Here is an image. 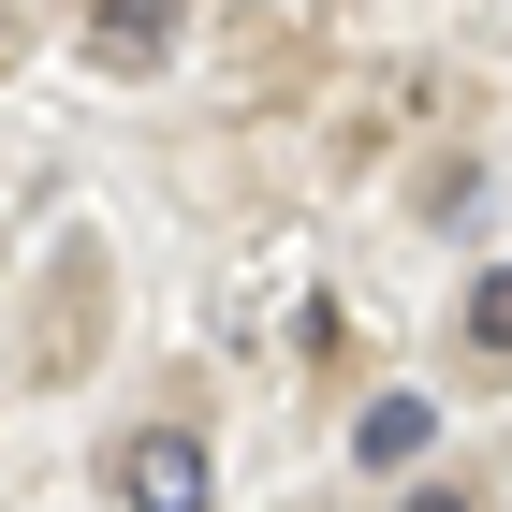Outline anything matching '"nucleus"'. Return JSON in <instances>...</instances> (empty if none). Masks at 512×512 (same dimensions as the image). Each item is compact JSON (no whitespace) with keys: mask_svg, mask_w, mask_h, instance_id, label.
Here are the masks:
<instances>
[{"mask_svg":"<svg viewBox=\"0 0 512 512\" xmlns=\"http://www.w3.org/2000/svg\"><path fill=\"white\" fill-rule=\"evenodd\" d=\"M425 439H439V410H425V395H366V425H352V469H410Z\"/></svg>","mask_w":512,"mask_h":512,"instance_id":"3","label":"nucleus"},{"mask_svg":"<svg viewBox=\"0 0 512 512\" xmlns=\"http://www.w3.org/2000/svg\"><path fill=\"white\" fill-rule=\"evenodd\" d=\"M469 337H483V352H512V264H498V278L469 293Z\"/></svg>","mask_w":512,"mask_h":512,"instance_id":"4","label":"nucleus"},{"mask_svg":"<svg viewBox=\"0 0 512 512\" xmlns=\"http://www.w3.org/2000/svg\"><path fill=\"white\" fill-rule=\"evenodd\" d=\"M410 512H469V498H454V483H425V498H410Z\"/></svg>","mask_w":512,"mask_h":512,"instance_id":"5","label":"nucleus"},{"mask_svg":"<svg viewBox=\"0 0 512 512\" xmlns=\"http://www.w3.org/2000/svg\"><path fill=\"white\" fill-rule=\"evenodd\" d=\"M118 512H220L205 439H191V425H132V439H118Z\"/></svg>","mask_w":512,"mask_h":512,"instance_id":"1","label":"nucleus"},{"mask_svg":"<svg viewBox=\"0 0 512 512\" xmlns=\"http://www.w3.org/2000/svg\"><path fill=\"white\" fill-rule=\"evenodd\" d=\"M0 59H15V15H0Z\"/></svg>","mask_w":512,"mask_h":512,"instance_id":"6","label":"nucleus"},{"mask_svg":"<svg viewBox=\"0 0 512 512\" xmlns=\"http://www.w3.org/2000/svg\"><path fill=\"white\" fill-rule=\"evenodd\" d=\"M161 44H176V0H103L88 15V59L103 74H161Z\"/></svg>","mask_w":512,"mask_h":512,"instance_id":"2","label":"nucleus"}]
</instances>
